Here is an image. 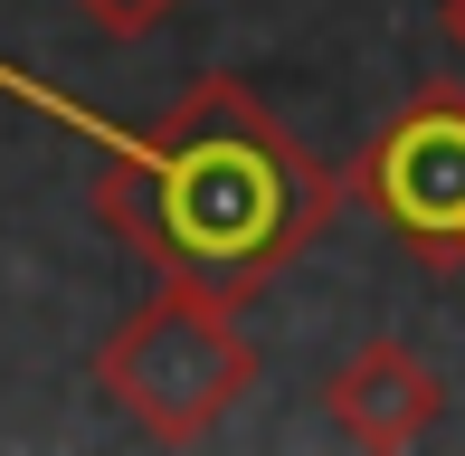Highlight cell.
<instances>
[{
    "instance_id": "obj_1",
    "label": "cell",
    "mask_w": 465,
    "mask_h": 456,
    "mask_svg": "<svg viewBox=\"0 0 465 456\" xmlns=\"http://www.w3.org/2000/svg\"><path fill=\"white\" fill-rule=\"evenodd\" d=\"M104 143L95 172V219L162 276H200L219 295H257L285 276L342 210L332 162L304 153V134L266 105L247 76L209 67L162 124L124 134L86 124Z\"/></svg>"
},
{
    "instance_id": "obj_2",
    "label": "cell",
    "mask_w": 465,
    "mask_h": 456,
    "mask_svg": "<svg viewBox=\"0 0 465 456\" xmlns=\"http://www.w3.org/2000/svg\"><path fill=\"white\" fill-rule=\"evenodd\" d=\"M95 390L143 428L153 447H200L228 409L257 390V342L238 323V295L200 276H162L114 333L95 342Z\"/></svg>"
},
{
    "instance_id": "obj_3",
    "label": "cell",
    "mask_w": 465,
    "mask_h": 456,
    "mask_svg": "<svg viewBox=\"0 0 465 456\" xmlns=\"http://www.w3.org/2000/svg\"><path fill=\"white\" fill-rule=\"evenodd\" d=\"M342 191L409 247L428 276H465V86H418L351 153Z\"/></svg>"
},
{
    "instance_id": "obj_4",
    "label": "cell",
    "mask_w": 465,
    "mask_h": 456,
    "mask_svg": "<svg viewBox=\"0 0 465 456\" xmlns=\"http://www.w3.org/2000/svg\"><path fill=\"white\" fill-rule=\"evenodd\" d=\"M323 419L342 428L351 447H418L437 419H447V381H437V362H418L399 333H371L351 362H332L323 381Z\"/></svg>"
},
{
    "instance_id": "obj_5",
    "label": "cell",
    "mask_w": 465,
    "mask_h": 456,
    "mask_svg": "<svg viewBox=\"0 0 465 456\" xmlns=\"http://www.w3.org/2000/svg\"><path fill=\"white\" fill-rule=\"evenodd\" d=\"M76 10H86V19H95L104 38H153L162 19L181 10V0H76Z\"/></svg>"
},
{
    "instance_id": "obj_6",
    "label": "cell",
    "mask_w": 465,
    "mask_h": 456,
    "mask_svg": "<svg viewBox=\"0 0 465 456\" xmlns=\"http://www.w3.org/2000/svg\"><path fill=\"white\" fill-rule=\"evenodd\" d=\"M437 29H447V48L465 57V0H437Z\"/></svg>"
}]
</instances>
